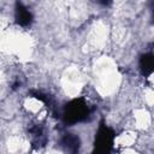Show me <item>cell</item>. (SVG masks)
<instances>
[{
  "instance_id": "1",
  "label": "cell",
  "mask_w": 154,
  "mask_h": 154,
  "mask_svg": "<svg viewBox=\"0 0 154 154\" xmlns=\"http://www.w3.org/2000/svg\"><path fill=\"white\" fill-rule=\"evenodd\" d=\"M137 142V132L135 130L126 129L114 138V144L123 149L131 148Z\"/></svg>"
}]
</instances>
